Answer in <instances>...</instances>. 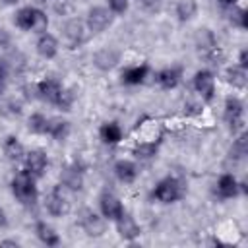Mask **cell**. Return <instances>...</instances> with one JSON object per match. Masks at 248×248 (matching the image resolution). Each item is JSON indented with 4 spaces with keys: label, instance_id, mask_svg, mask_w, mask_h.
<instances>
[{
    "label": "cell",
    "instance_id": "83f0119b",
    "mask_svg": "<svg viewBox=\"0 0 248 248\" xmlns=\"http://www.w3.org/2000/svg\"><path fill=\"white\" fill-rule=\"evenodd\" d=\"M46 128H48V116L35 110L27 116V132L33 136H46Z\"/></svg>",
    "mask_w": 248,
    "mask_h": 248
},
{
    "label": "cell",
    "instance_id": "ffe728a7",
    "mask_svg": "<svg viewBox=\"0 0 248 248\" xmlns=\"http://www.w3.org/2000/svg\"><path fill=\"white\" fill-rule=\"evenodd\" d=\"M33 232H35L37 240H39L43 246H46V248H56V246L62 244V238H60L58 231H56L50 223H46V221H43V219H37V221H35Z\"/></svg>",
    "mask_w": 248,
    "mask_h": 248
},
{
    "label": "cell",
    "instance_id": "1f68e13d",
    "mask_svg": "<svg viewBox=\"0 0 248 248\" xmlns=\"http://www.w3.org/2000/svg\"><path fill=\"white\" fill-rule=\"evenodd\" d=\"M107 8L114 16H124L130 8V0H107Z\"/></svg>",
    "mask_w": 248,
    "mask_h": 248
},
{
    "label": "cell",
    "instance_id": "4dcf8cb0",
    "mask_svg": "<svg viewBox=\"0 0 248 248\" xmlns=\"http://www.w3.org/2000/svg\"><path fill=\"white\" fill-rule=\"evenodd\" d=\"M76 97H78L76 91H74L72 87H66V85H64L62 95H60V99H58V103H56V108L62 110V112L72 110V107H74V103H76Z\"/></svg>",
    "mask_w": 248,
    "mask_h": 248
},
{
    "label": "cell",
    "instance_id": "7c38bea8",
    "mask_svg": "<svg viewBox=\"0 0 248 248\" xmlns=\"http://www.w3.org/2000/svg\"><path fill=\"white\" fill-rule=\"evenodd\" d=\"M114 223V229H116V234L120 236V240L124 242H134L141 236V227L140 223L136 221V217L130 213V211H122V215L118 219L112 221Z\"/></svg>",
    "mask_w": 248,
    "mask_h": 248
},
{
    "label": "cell",
    "instance_id": "5b68a950",
    "mask_svg": "<svg viewBox=\"0 0 248 248\" xmlns=\"http://www.w3.org/2000/svg\"><path fill=\"white\" fill-rule=\"evenodd\" d=\"M78 227L85 232V236L101 238L108 231V221L99 211H93L91 207H83L78 213Z\"/></svg>",
    "mask_w": 248,
    "mask_h": 248
},
{
    "label": "cell",
    "instance_id": "4316f807",
    "mask_svg": "<svg viewBox=\"0 0 248 248\" xmlns=\"http://www.w3.org/2000/svg\"><path fill=\"white\" fill-rule=\"evenodd\" d=\"M174 16L180 23H188L198 16V2L196 0H178L174 6Z\"/></svg>",
    "mask_w": 248,
    "mask_h": 248
},
{
    "label": "cell",
    "instance_id": "4fadbf2b",
    "mask_svg": "<svg viewBox=\"0 0 248 248\" xmlns=\"http://www.w3.org/2000/svg\"><path fill=\"white\" fill-rule=\"evenodd\" d=\"M97 207H99V213H101L108 223H112L114 219H118V217L122 215V211L126 209L124 203H122V200H120L114 192H108V190L101 192V196H99V200H97Z\"/></svg>",
    "mask_w": 248,
    "mask_h": 248
},
{
    "label": "cell",
    "instance_id": "5bb4252c",
    "mask_svg": "<svg viewBox=\"0 0 248 248\" xmlns=\"http://www.w3.org/2000/svg\"><path fill=\"white\" fill-rule=\"evenodd\" d=\"M60 186H64L66 190L70 192H79L83 190V184H85V174H83V169L78 165V163H68L60 169Z\"/></svg>",
    "mask_w": 248,
    "mask_h": 248
},
{
    "label": "cell",
    "instance_id": "44dd1931",
    "mask_svg": "<svg viewBox=\"0 0 248 248\" xmlns=\"http://www.w3.org/2000/svg\"><path fill=\"white\" fill-rule=\"evenodd\" d=\"M151 68L147 62H140V64H134V66H126L122 72H120V81L124 85H130V87H136V85H141L147 76H149Z\"/></svg>",
    "mask_w": 248,
    "mask_h": 248
},
{
    "label": "cell",
    "instance_id": "f546056e",
    "mask_svg": "<svg viewBox=\"0 0 248 248\" xmlns=\"http://www.w3.org/2000/svg\"><path fill=\"white\" fill-rule=\"evenodd\" d=\"M159 143L161 141H138V145L134 147V155L138 157V159H151V157H155L157 155V151H159Z\"/></svg>",
    "mask_w": 248,
    "mask_h": 248
},
{
    "label": "cell",
    "instance_id": "d4e9b609",
    "mask_svg": "<svg viewBox=\"0 0 248 248\" xmlns=\"http://www.w3.org/2000/svg\"><path fill=\"white\" fill-rule=\"evenodd\" d=\"M99 138L107 145H116V143L122 141L124 132H122V128H120V124L116 120H107V122H103L99 126Z\"/></svg>",
    "mask_w": 248,
    "mask_h": 248
},
{
    "label": "cell",
    "instance_id": "603a6c76",
    "mask_svg": "<svg viewBox=\"0 0 248 248\" xmlns=\"http://www.w3.org/2000/svg\"><path fill=\"white\" fill-rule=\"evenodd\" d=\"M72 134V122L64 116H48L46 136L58 143H64Z\"/></svg>",
    "mask_w": 248,
    "mask_h": 248
},
{
    "label": "cell",
    "instance_id": "484cf974",
    "mask_svg": "<svg viewBox=\"0 0 248 248\" xmlns=\"http://www.w3.org/2000/svg\"><path fill=\"white\" fill-rule=\"evenodd\" d=\"M225 81L232 87V89H246V83H248V70L232 64L225 70Z\"/></svg>",
    "mask_w": 248,
    "mask_h": 248
},
{
    "label": "cell",
    "instance_id": "30bf717a",
    "mask_svg": "<svg viewBox=\"0 0 248 248\" xmlns=\"http://www.w3.org/2000/svg\"><path fill=\"white\" fill-rule=\"evenodd\" d=\"M114 17L116 16L107 6H93V8L87 10L83 21H85L89 33H103V31H107L112 25Z\"/></svg>",
    "mask_w": 248,
    "mask_h": 248
},
{
    "label": "cell",
    "instance_id": "3957f363",
    "mask_svg": "<svg viewBox=\"0 0 248 248\" xmlns=\"http://www.w3.org/2000/svg\"><path fill=\"white\" fill-rule=\"evenodd\" d=\"M184 196H186V184L178 176H172V174L163 176L161 180H157L155 186L149 192V198L157 203H163V205L176 203Z\"/></svg>",
    "mask_w": 248,
    "mask_h": 248
},
{
    "label": "cell",
    "instance_id": "8d00e7d4",
    "mask_svg": "<svg viewBox=\"0 0 248 248\" xmlns=\"http://www.w3.org/2000/svg\"><path fill=\"white\" fill-rule=\"evenodd\" d=\"M0 246H19V240H16V238H4V240H0Z\"/></svg>",
    "mask_w": 248,
    "mask_h": 248
},
{
    "label": "cell",
    "instance_id": "ba28073f",
    "mask_svg": "<svg viewBox=\"0 0 248 248\" xmlns=\"http://www.w3.org/2000/svg\"><path fill=\"white\" fill-rule=\"evenodd\" d=\"M43 205L50 217H66L72 211V202L66 196V188L56 184L43 200Z\"/></svg>",
    "mask_w": 248,
    "mask_h": 248
},
{
    "label": "cell",
    "instance_id": "cb8c5ba5",
    "mask_svg": "<svg viewBox=\"0 0 248 248\" xmlns=\"http://www.w3.org/2000/svg\"><path fill=\"white\" fill-rule=\"evenodd\" d=\"M112 172L116 176L118 182L122 184H132L138 178V165L132 159H118L112 165Z\"/></svg>",
    "mask_w": 248,
    "mask_h": 248
},
{
    "label": "cell",
    "instance_id": "f35d334b",
    "mask_svg": "<svg viewBox=\"0 0 248 248\" xmlns=\"http://www.w3.org/2000/svg\"><path fill=\"white\" fill-rule=\"evenodd\" d=\"M221 6H225V8H231V6H234V4H238V0H217Z\"/></svg>",
    "mask_w": 248,
    "mask_h": 248
},
{
    "label": "cell",
    "instance_id": "d6a6232c",
    "mask_svg": "<svg viewBox=\"0 0 248 248\" xmlns=\"http://www.w3.org/2000/svg\"><path fill=\"white\" fill-rule=\"evenodd\" d=\"M6 83H8V70H6L4 62L0 60V95L6 91Z\"/></svg>",
    "mask_w": 248,
    "mask_h": 248
},
{
    "label": "cell",
    "instance_id": "6da1fadb",
    "mask_svg": "<svg viewBox=\"0 0 248 248\" xmlns=\"http://www.w3.org/2000/svg\"><path fill=\"white\" fill-rule=\"evenodd\" d=\"M10 190L12 196L19 205L25 209H35L39 203V188H37V178L27 170V169H17L10 180Z\"/></svg>",
    "mask_w": 248,
    "mask_h": 248
},
{
    "label": "cell",
    "instance_id": "2e32d148",
    "mask_svg": "<svg viewBox=\"0 0 248 248\" xmlns=\"http://www.w3.org/2000/svg\"><path fill=\"white\" fill-rule=\"evenodd\" d=\"M213 192L219 200H234V198H240V180L232 174V172H223L215 186H213Z\"/></svg>",
    "mask_w": 248,
    "mask_h": 248
},
{
    "label": "cell",
    "instance_id": "8992f818",
    "mask_svg": "<svg viewBox=\"0 0 248 248\" xmlns=\"http://www.w3.org/2000/svg\"><path fill=\"white\" fill-rule=\"evenodd\" d=\"M223 122H225V126L229 128V132L232 136L244 132V103L238 97L229 95L225 99V105H223Z\"/></svg>",
    "mask_w": 248,
    "mask_h": 248
},
{
    "label": "cell",
    "instance_id": "9c48e42d",
    "mask_svg": "<svg viewBox=\"0 0 248 248\" xmlns=\"http://www.w3.org/2000/svg\"><path fill=\"white\" fill-rule=\"evenodd\" d=\"M62 89H64V83L60 79L45 76L33 85V97L43 101V103H48V105L56 107V103H58V99L62 95Z\"/></svg>",
    "mask_w": 248,
    "mask_h": 248
},
{
    "label": "cell",
    "instance_id": "e0dca14e",
    "mask_svg": "<svg viewBox=\"0 0 248 248\" xmlns=\"http://www.w3.org/2000/svg\"><path fill=\"white\" fill-rule=\"evenodd\" d=\"M122 52L116 46H103L93 54V66L101 72H110L120 64Z\"/></svg>",
    "mask_w": 248,
    "mask_h": 248
},
{
    "label": "cell",
    "instance_id": "8fae6325",
    "mask_svg": "<svg viewBox=\"0 0 248 248\" xmlns=\"http://www.w3.org/2000/svg\"><path fill=\"white\" fill-rule=\"evenodd\" d=\"M192 87L194 91L202 97L203 103H211L215 99V91H217V85H215V74L209 70V68H202L194 74L192 78Z\"/></svg>",
    "mask_w": 248,
    "mask_h": 248
},
{
    "label": "cell",
    "instance_id": "d590c367",
    "mask_svg": "<svg viewBox=\"0 0 248 248\" xmlns=\"http://www.w3.org/2000/svg\"><path fill=\"white\" fill-rule=\"evenodd\" d=\"M143 10H157L159 8V4H161V0H136Z\"/></svg>",
    "mask_w": 248,
    "mask_h": 248
},
{
    "label": "cell",
    "instance_id": "9a60e30c",
    "mask_svg": "<svg viewBox=\"0 0 248 248\" xmlns=\"http://www.w3.org/2000/svg\"><path fill=\"white\" fill-rule=\"evenodd\" d=\"M23 169H27L37 180L45 176L46 169H48V155L45 149L41 147H35V149H29L23 157Z\"/></svg>",
    "mask_w": 248,
    "mask_h": 248
},
{
    "label": "cell",
    "instance_id": "74e56055",
    "mask_svg": "<svg viewBox=\"0 0 248 248\" xmlns=\"http://www.w3.org/2000/svg\"><path fill=\"white\" fill-rule=\"evenodd\" d=\"M8 227V215H6V211L0 207V229H6Z\"/></svg>",
    "mask_w": 248,
    "mask_h": 248
},
{
    "label": "cell",
    "instance_id": "d6986e66",
    "mask_svg": "<svg viewBox=\"0 0 248 248\" xmlns=\"http://www.w3.org/2000/svg\"><path fill=\"white\" fill-rule=\"evenodd\" d=\"M58 50H60V41L56 35L45 31L41 35H37V41H35V52L43 58V60H52L58 56Z\"/></svg>",
    "mask_w": 248,
    "mask_h": 248
},
{
    "label": "cell",
    "instance_id": "7a4b0ae2",
    "mask_svg": "<svg viewBox=\"0 0 248 248\" xmlns=\"http://www.w3.org/2000/svg\"><path fill=\"white\" fill-rule=\"evenodd\" d=\"M48 16L39 6H21L14 14V25L21 31H29L35 35H41L48 31Z\"/></svg>",
    "mask_w": 248,
    "mask_h": 248
},
{
    "label": "cell",
    "instance_id": "ac0fdd59",
    "mask_svg": "<svg viewBox=\"0 0 248 248\" xmlns=\"http://www.w3.org/2000/svg\"><path fill=\"white\" fill-rule=\"evenodd\" d=\"M182 76H184L182 66H167L155 72V83L163 91H172L182 83Z\"/></svg>",
    "mask_w": 248,
    "mask_h": 248
},
{
    "label": "cell",
    "instance_id": "7402d4cb",
    "mask_svg": "<svg viewBox=\"0 0 248 248\" xmlns=\"http://www.w3.org/2000/svg\"><path fill=\"white\" fill-rule=\"evenodd\" d=\"M2 153H4V157H6L10 163L17 165V163H23V157H25L27 149H25V145L21 143V140H19L17 136L8 134V136L2 140Z\"/></svg>",
    "mask_w": 248,
    "mask_h": 248
},
{
    "label": "cell",
    "instance_id": "ab89813d",
    "mask_svg": "<svg viewBox=\"0 0 248 248\" xmlns=\"http://www.w3.org/2000/svg\"><path fill=\"white\" fill-rule=\"evenodd\" d=\"M0 4H2V6H17L19 0H0Z\"/></svg>",
    "mask_w": 248,
    "mask_h": 248
},
{
    "label": "cell",
    "instance_id": "f1b7e54d",
    "mask_svg": "<svg viewBox=\"0 0 248 248\" xmlns=\"http://www.w3.org/2000/svg\"><path fill=\"white\" fill-rule=\"evenodd\" d=\"M229 23L232 27H238V29H246L248 27V16H246V10L238 4L231 6L229 8Z\"/></svg>",
    "mask_w": 248,
    "mask_h": 248
},
{
    "label": "cell",
    "instance_id": "52a82bcc",
    "mask_svg": "<svg viewBox=\"0 0 248 248\" xmlns=\"http://www.w3.org/2000/svg\"><path fill=\"white\" fill-rule=\"evenodd\" d=\"M60 31H62V39H64V43H66L68 48H79L81 45L87 43V39L91 35L89 29H87V25H85V21L79 19V17L66 19L62 23V27H60Z\"/></svg>",
    "mask_w": 248,
    "mask_h": 248
},
{
    "label": "cell",
    "instance_id": "e575fe53",
    "mask_svg": "<svg viewBox=\"0 0 248 248\" xmlns=\"http://www.w3.org/2000/svg\"><path fill=\"white\" fill-rule=\"evenodd\" d=\"M10 43H12V35H10L4 27H0V48L10 46Z\"/></svg>",
    "mask_w": 248,
    "mask_h": 248
},
{
    "label": "cell",
    "instance_id": "836d02e7",
    "mask_svg": "<svg viewBox=\"0 0 248 248\" xmlns=\"http://www.w3.org/2000/svg\"><path fill=\"white\" fill-rule=\"evenodd\" d=\"M236 66L248 70V48H240L238 52V58H236Z\"/></svg>",
    "mask_w": 248,
    "mask_h": 248
},
{
    "label": "cell",
    "instance_id": "277c9868",
    "mask_svg": "<svg viewBox=\"0 0 248 248\" xmlns=\"http://www.w3.org/2000/svg\"><path fill=\"white\" fill-rule=\"evenodd\" d=\"M194 45H196V50L200 54V58H203L205 62L209 64H217L221 58H223V52H221V46L215 39V35L207 29V27H200L194 35Z\"/></svg>",
    "mask_w": 248,
    "mask_h": 248
}]
</instances>
